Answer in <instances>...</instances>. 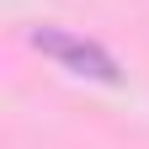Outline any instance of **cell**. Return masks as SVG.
I'll use <instances>...</instances> for the list:
<instances>
[{"mask_svg": "<svg viewBox=\"0 0 149 149\" xmlns=\"http://www.w3.org/2000/svg\"><path fill=\"white\" fill-rule=\"evenodd\" d=\"M32 48L48 53L53 64H64L69 74H85V80H101V85H117V64H112V53L85 43V37L74 32H59V27H37L32 32Z\"/></svg>", "mask_w": 149, "mask_h": 149, "instance_id": "obj_1", "label": "cell"}]
</instances>
